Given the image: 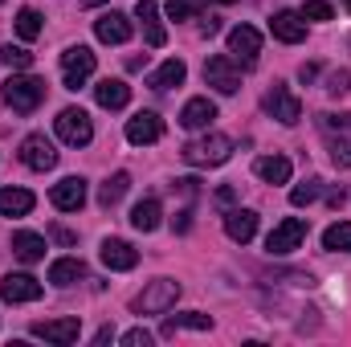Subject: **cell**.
Masks as SVG:
<instances>
[{"instance_id":"obj_1","label":"cell","mask_w":351,"mask_h":347,"mask_svg":"<svg viewBox=\"0 0 351 347\" xmlns=\"http://www.w3.org/2000/svg\"><path fill=\"white\" fill-rule=\"evenodd\" d=\"M192 168H217V164H225L229 156H233V139L229 135H221V131H213V135H204V139H192V143H184V152H180Z\"/></svg>"},{"instance_id":"obj_2","label":"cell","mask_w":351,"mask_h":347,"mask_svg":"<svg viewBox=\"0 0 351 347\" xmlns=\"http://www.w3.org/2000/svg\"><path fill=\"white\" fill-rule=\"evenodd\" d=\"M41 98H45V82L33 78V74H12V78L4 82V102H8L16 115H33V110L41 106Z\"/></svg>"},{"instance_id":"obj_3","label":"cell","mask_w":351,"mask_h":347,"mask_svg":"<svg viewBox=\"0 0 351 347\" xmlns=\"http://www.w3.org/2000/svg\"><path fill=\"white\" fill-rule=\"evenodd\" d=\"M319 127H323V135H327L331 160H335L339 168H351V115H323Z\"/></svg>"},{"instance_id":"obj_4","label":"cell","mask_w":351,"mask_h":347,"mask_svg":"<svg viewBox=\"0 0 351 347\" xmlns=\"http://www.w3.org/2000/svg\"><path fill=\"white\" fill-rule=\"evenodd\" d=\"M53 127H58V139L70 143V147H86L90 139H94V123H90V115L82 106H66Z\"/></svg>"},{"instance_id":"obj_5","label":"cell","mask_w":351,"mask_h":347,"mask_svg":"<svg viewBox=\"0 0 351 347\" xmlns=\"http://www.w3.org/2000/svg\"><path fill=\"white\" fill-rule=\"evenodd\" d=\"M176 298H180V282L172 278H156L139 298H135V311L139 315H164V311H172Z\"/></svg>"},{"instance_id":"obj_6","label":"cell","mask_w":351,"mask_h":347,"mask_svg":"<svg viewBox=\"0 0 351 347\" xmlns=\"http://www.w3.org/2000/svg\"><path fill=\"white\" fill-rule=\"evenodd\" d=\"M302 241H306V221L286 217V221L274 225V233L265 237V254H269V258H282V254H294Z\"/></svg>"},{"instance_id":"obj_7","label":"cell","mask_w":351,"mask_h":347,"mask_svg":"<svg viewBox=\"0 0 351 347\" xmlns=\"http://www.w3.org/2000/svg\"><path fill=\"white\" fill-rule=\"evenodd\" d=\"M262 106H265V115H274V119L286 123V127H294V123L302 119V102L290 94V86H282V82H274V86L265 90Z\"/></svg>"},{"instance_id":"obj_8","label":"cell","mask_w":351,"mask_h":347,"mask_svg":"<svg viewBox=\"0 0 351 347\" xmlns=\"http://www.w3.org/2000/svg\"><path fill=\"white\" fill-rule=\"evenodd\" d=\"M258 53H262V33L254 25H233L229 29V58L241 66H258Z\"/></svg>"},{"instance_id":"obj_9","label":"cell","mask_w":351,"mask_h":347,"mask_svg":"<svg viewBox=\"0 0 351 347\" xmlns=\"http://www.w3.org/2000/svg\"><path fill=\"white\" fill-rule=\"evenodd\" d=\"M204 82L217 86L221 94H237V90H241V74H237V66H233L229 53H213V58L204 62Z\"/></svg>"},{"instance_id":"obj_10","label":"cell","mask_w":351,"mask_h":347,"mask_svg":"<svg viewBox=\"0 0 351 347\" xmlns=\"http://www.w3.org/2000/svg\"><path fill=\"white\" fill-rule=\"evenodd\" d=\"M90 74H94V53H90L86 45H70L62 53V78H66V86L78 90Z\"/></svg>"},{"instance_id":"obj_11","label":"cell","mask_w":351,"mask_h":347,"mask_svg":"<svg viewBox=\"0 0 351 347\" xmlns=\"http://www.w3.org/2000/svg\"><path fill=\"white\" fill-rule=\"evenodd\" d=\"M45 294V286L33 274H4L0 278V298L4 302H37Z\"/></svg>"},{"instance_id":"obj_12","label":"cell","mask_w":351,"mask_h":347,"mask_svg":"<svg viewBox=\"0 0 351 347\" xmlns=\"http://www.w3.org/2000/svg\"><path fill=\"white\" fill-rule=\"evenodd\" d=\"M21 164L33 168V172H49V168L58 164V152H53V143H49L45 135H29V139L21 143Z\"/></svg>"},{"instance_id":"obj_13","label":"cell","mask_w":351,"mask_h":347,"mask_svg":"<svg viewBox=\"0 0 351 347\" xmlns=\"http://www.w3.org/2000/svg\"><path fill=\"white\" fill-rule=\"evenodd\" d=\"M49 200H53V208H62V213H78V208L86 204V180H82V176L58 180L53 192H49Z\"/></svg>"},{"instance_id":"obj_14","label":"cell","mask_w":351,"mask_h":347,"mask_svg":"<svg viewBox=\"0 0 351 347\" xmlns=\"http://www.w3.org/2000/svg\"><path fill=\"white\" fill-rule=\"evenodd\" d=\"M37 339H45V344H74L78 335H82V319H49V323H33L29 327Z\"/></svg>"},{"instance_id":"obj_15","label":"cell","mask_w":351,"mask_h":347,"mask_svg":"<svg viewBox=\"0 0 351 347\" xmlns=\"http://www.w3.org/2000/svg\"><path fill=\"white\" fill-rule=\"evenodd\" d=\"M164 135V119L156 115V110H139L131 123H127V139L135 143V147H147V143H156Z\"/></svg>"},{"instance_id":"obj_16","label":"cell","mask_w":351,"mask_h":347,"mask_svg":"<svg viewBox=\"0 0 351 347\" xmlns=\"http://www.w3.org/2000/svg\"><path fill=\"white\" fill-rule=\"evenodd\" d=\"M94 37L102 45H123V41H131V21L123 12H102L94 21Z\"/></svg>"},{"instance_id":"obj_17","label":"cell","mask_w":351,"mask_h":347,"mask_svg":"<svg viewBox=\"0 0 351 347\" xmlns=\"http://www.w3.org/2000/svg\"><path fill=\"white\" fill-rule=\"evenodd\" d=\"M102 265L106 270H135L139 265V250L123 237H106L102 241Z\"/></svg>"},{"instance_id":"obj_18","label":"cell","mask_w":351,"mask_h":347,"mask_svg":"<svg viewBox=\"0 0 351 347\" xmlns=\"http://www.w3.org/2000/svg\"><path fill=\"white\" fill-rule=\"evenodd\" d=\"M269 33L278 41H286V45H298L306 37V16L302 12H274L269 16Z\"/></svg>"},{"instance_id":"obj_19","label":"cell","mask_w":351,"mask_h":347,"mask_svg":"<svg viewBox=\"0 0 351 347\" xmlns=\"http://www.w3.org/2000/svg\"><path fill=\"white\" fill-rule=\"evenodd\" d=\"M213 119H217V102H208V98H188L184 110H180V127L184 131H204Z\"/></svg>"},{"instance_id":"obj_20","label":"cell","mask_w":351,"mask_h":347,"mask_svg":"<svg viewBox=\"0 0 351 347\" xmlns=\"http://www.w3.org/2000/svg\"><path fill=\"white\" fill-rule=\"evenodd\" d=\"M225 233H229V241H237V246L254 241V233H258V213H254V208H233V213L225 217Z\"/></svg>"},{"instance_id":"obj_21","label":"cell","mask_w":351,"mask_h":347,"mask_svg":"<svg viewBox=\"0 0 351 347\" xmlns=\"http://www.w3.org/2000/svg\"><path fill=\"white\" fill-rule=\"evenodd\" d=\"M94 98H98L102 110H123V106L131 102V86H127L123 78H102V82L94 86Z\"/></svg>"},{"instance_id":"obj_22","label":"cell","mask_w":351,"mask_h":347,"mask_svg":"<svg viewBox=\"0 0 351 347\" xmlns=\"http://www.w3.org/2000/svg\"><path fill=\"white\" fill-rule=\"evenodd\" d=\"M135 16H139L143 29H147V45L160 49V45L168 41V33H164V25H160V4H156V0H139V4H135Z\"/></svg>"},{"instance_id":"obj_23","label":"cell","mask_w":351,"mask_h":347,"mask_svg":"<svg viewBox=\"0 0 351 347\" xmlns=\"http://www.w3.org/2000/svg\"><path fill=\"white\" fill-rule=\"evenodd\" d=\"M37 204V196L29 188H0V213L4 217H29Z\"/></svg>"},{"instance_id":"obj_24","label":"cell","mask_w":351,"mask_h":347,"mask_svg":"<svg viewBox=\"0 0 351 347\" xmlns=\"http://www.w3.org/2000/svg\"><path fill=\"white\" fill-rule=\"evenodd\" d=\"M12 258H21L25 265L45 258V237L41 233H12Z\"/></svg>"},{"instance_id":"obj_25","label":"cell","mask_w":351,"mask_h":347,"mask_svg":"<svg viewBox=\"0 0 351 347\" xmlns=\"http://www.w3.org/2000/svg\"><path fill=\"white\" fill-rule=\"evenodd\" d=\"M160 217H164V213H160V200H156V196H147V200H139V204L131 208V225H135L139 233H156V229H160Z\"/></svg>"},{"instance_id":"obj_26","label":"cell","mask_w":351,"mask_h":347,"mask_svg":"<svg viewBox=\"0 0 351 347\" xmlns=\"http://www.w3.org/2000/svg\"><path fill=\"white\" fill-rule=\"evenodd\" d=\"M78 278H86V261L82 258H58L49 265V282L53 286H74Z\"/></svg>"},{"instance_id":"obj_27","label":"cell","mask_w":351,"mask_h":347,"mask_svg":"<svg viewBox=\"0 0 351 347\" xmlns=\"http://www.w3.org/2000/svg\"><path fill=\"white\" fill-rule=\"evenodd\" d=\"M184 78H188V66H184L180 58H168V62L147 78V86H152V90H172V86H180Z\"/></svg>"},{"instance_id":"obj_28","label":"cell","mask_w":351,"mask_h":347,"mask_svg":"<svg viewBox=\"0 0 351 347\" xmlns=\"http://www.w3.org/2000/svg\"><path fill=\"white\" fill-rule=\"evenodd\" d=\"M254 172L262 176L265 184H286L294 168H290V160H286V156H262V160L254 164Z\"/></svg>"},{"instance_id":"obj_29","label":"cell","mask_w":351,"mask_h":347,"mask_svg":"<svg viewBox=\"0 0 351 347\" xmlns=\"http://www.w3.org/2000/svg\"><path fill=\"white\" fill-rule=\"evenodd\" d=\"M127 188H131V176H127V172L106 176V184L98 188V204H102V208H114V204L127 196Z\"/></svg>"},{"instance_id":"obj_30","label":"cell","mask_w":351,"mask_h":347,"mask_svg":"<svg viewBox=\"0 0 351 347\" xmlns=\"http://www.w3.org/2000/svg\"><path fill=\"white\" fill-rule=\"evenodd\" d=\"M208 327H213V319L200 315V311H188V315H172V319H164V335H176V331H208Z\"/></svg>"},{"instance_id":"obj_31","label":"cell","mask_w":351,"mask_h":347,"mask_svg":"<svg viewBox=\"0 0 351 347\" xmlns=\"http://www.w3.org/2000/svg\"><path fill=\"white\" fill-rule=\"evenodd\" d=\"M323 246L335 250V254H351V225L348 221H335V225L323 233Z\"/></svg>"},{"instance_id":"obj_32","label":"cell","mask_w":351,"mask_h":347,"mask_svg":"<svg viewBox=\"0 0 351 347\" xmlns=\"http://www.w3.org/2000/svg\"><path fill=\"white\" fill-rule=\"evenodd\" d=\"M16 33H21L25 41L41 37V12H37V8H21V12H16Z\"/></svg>"},{"instance_id":"obj_33","label":"cell","mask_w":351,"mask_h":347,"mask_svg":"<svg viewBox=\"0 0 351 347\" xmlns=\"http://www.w3.org/2000/svg\"><path fill=\"white\" fill-rule=\"evenodd\" d=\"M0 62L12 66V70H29V66H33V53L21 49V45H0Z\"/></svg>"},{"instance_id":"obj_34","label":"cell","mask_w":351,"mask_h":347,"mask_svg":"<svg viewBox=\"0 0 351 347\" xmlns=\"http://www.w3.org/2000/svg\"><path fill=\"white\" fill-rule=\"evenodd\" d=\"M319 192H323V188H319V180L298 184V188L290 192V204H294V208H306V204H315V200H319Z\"/></svg>"},{"instance_id":"obj_35","label":"cell","mask_w":351,"mask_h":347,"mask_svg":"<svg viewBox=\"0 0 351 347\" xmlns=\"http://www.w3.org/2000/svg\"><path fill=\"white\" fill-rule=\"evenodd\" d=\"M200 12V0H168V16L172 21H188Z\"/></svg>"},{"instance_id":"obj_36","label":"cell","mask_w":351,"mask_h":347,"mask_svg":"<svg viewBox=\"0 0 351 347\" xmlns=\"http://www.w3.org/2000/svg\"><path fill=\"white\" fill-rule=\"evenodd\" d=\"M302 16H306V21H331L335 12H331V4H327V0H306Z\"/></svg>"},{"instance_id":"obj_37","label":"cell","mask_w":351,"mask_h":347,"mask_svg":"<svg viewBox=\"0 0 351 347\" xmlns=\"http://www.w3.org/2000/svg\"><path fill=\"white\" fill-rule=\"evenodd\" d=\"M123 344H127V347H152V331L135 327V331H127V335H123Z\"/></svg>"},{"instance_id":"obj_38","label":"cell","mask_w":351,"mask_h":347,"mask_svg":"<svg viewBox=\"0 0 351 347\" xmlns=\"http://www.w3.org/2000/svg\"><path fill=\"white\" fill-rule=\"evenodd\" d=\"M348 86H351V74L343 70V74H331V86H327V90H331V94H343Z\"/></svg>"},{"instance_id":"obj_39","label":"cell","mask_w":351,"mask_h":347,"mask_svg":"<svg viewBox=\"0 0 351 347\" xmlns=\"http://www.w3.org/2000/svg\"><path fill=\"white\" fill-rule=\"evenodd\" d=\"M233 200H237V192H233L229 184H225V188H217V204H221V208H229Z\"/></svg>"},{"instance_id":"obj_40","label":"cell","mask_w":351,"mask_h":347,"mask_svg":"<svg viewBox=\"0 0 351 347\" xmlns=\"http://www.w3.org/2000/svg\"><path fill=\"white\" fill-rule=\"evenodd\" d=\"M172 225H176V233H188V229H192V208H184Z\"/></svg>"},{"instance_id":"obj_41","label":"cell","mask_w":351,"mask_h":347,"mask_svg":"<svg viewBox=\"0 0 351 347\" xmlns=\"http://www.w3.org/2000/svg\"><path fill=\"white\" fill-rule=\"evenodd\" d=\"M200 33H204V37H213V33H221V21H217V16H204V25H200Z\"/></svg>"},{"instance_id":"obj_42","label":"cell","mask_w":351,"mask_h":347,"mask_svg":"<svg viewBox=\"0 0 351 347\" xmlns=\"http://www.w3.org/2000/svg\"><path fill=\"white\" fill-rule=\"evenodd\" d=\"M196 184H200V180H192V176H188V180H176V188H180L184 196H196Z\"/></svg>"},{"instance_id":"obj_43","label":"cell","mask_w":351,"mask_h":347,"mask_svg":"<svg viewBox=\"0 0 351 347\" xmlns=\"http://www.w3.org/2000/svg\"><path fill=\"white\" fill-rule=\"evenodd\" d=\"M343 200H348V192H343V188H335V192H327V204H331V208H343Z\"/></svg>"},{"instance_id":"obj_44","label":"cell","mask_w":351,"mask_h":347,"mask_svg":"<svg viewBox=\"0 0 351 347\" xmlns=\"http://www.w3.org/2000/svg\"><path fill=\"white\" fill-rule=\"evenodd\" d=\"M298 78H302V82H315V78H319V66H302Z\"/></svg>"},{"instance_id":"obj_45","label":"cell","mask_w":351,"mask_h":347,"mask_svg":"<svg viewBox=\"0 0 351 347\" xmlns=\"http://www.w3.org/2000/svg\"><path fill=\"white\" fill-rule=\"evenodd\" d=\"M110 339H114V331H110V327H102V331L94 335V344H110Z\"/></svg>"},{"instance_id":"obj_46","label":"cell","mask_w":351,"mask_h":347,"mask_svg":"<svg viewBox=\"0 0 351 347\" xmlns=\"http://www.w3.org/2000/svg\"><path fill=\"white\" fill-rule=\"evenodd\" d=\"M82 4H90V8H98V4H106V0H82Z\"/></svg>"},{"instance_id":"obj_47","label":"cell","mask_w":351,"mask_h":347,"mask_svg":"<svg viewBox=\"0 0 351 347\" xmlns=\"http://www.w3.org/2000/svg\"><path fill=\"white\" fill-rule=\"evenodd\" d=\"M200 4H204V0H200ZM217 4H233V0H217Z\"/></svg>"}]
</instances>
